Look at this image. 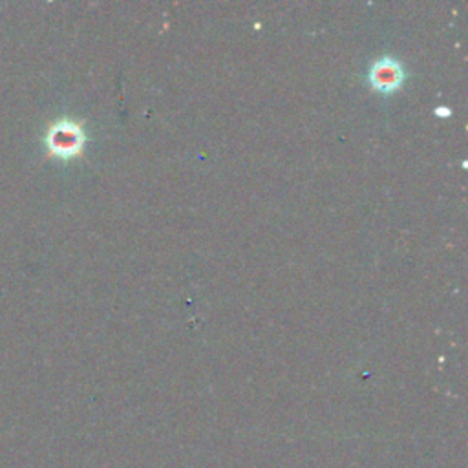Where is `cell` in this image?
Segmentation results:
<instances>
[{
    "label": "cell",
    "mask_w": 468,
    "mask_h": 468,
    "mask_svg": "<svg viewBox=\"0 0 468 468\" xmlns=\"http://www.w3.org/2000/svg\"><path fill=\"white\" fill-rule=\"evenodd\" d=\"M86 135L79 122L69 119H60L51 124L46 133V146L51 155L68 159L75 157L82 152Z\"/></svg>",
    "instance_id": "1"
},
{
    "label": "cell",
    "mask_w": 468,
    "mask_h": 468,
    "mask_svg": "<svg viewBox=\"0 0 468 468\" xmlns=\"http://www.w3.org/2000/svg\"><path fill=\"white\" fill-rule=\"evenodd\" d=\"M404 82V69L399 60L384 57L378 58L369 69V84L382 93H389L400 88Z\"/></svg>",
    "instance_id": "2"
}]
</instances>
